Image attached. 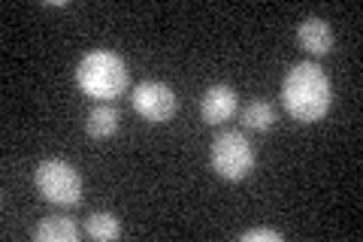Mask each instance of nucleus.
Wrapping results in <instances>:
<instances>
[{"mask_svg": "<svg viewBox=\"0 0 363 242\" xmlns=\"http://www.w3.org/2000/svg\"><path fill=\"white\" fill-rule=\"evenodd\" d=\"M281 106L303 124L321 121L333 106V82L315 61H300L285 73Z\"/></svg>", "mask_w": 363, "mask_h": 242, "instance_id": "f257e3e1", "label": "nucleus"}, {"mask_svg": "<svg viewBox=\"0 0 363 242\" xmlns=\"http://www.w3.org/2000/svg\"><path fill=\"white\" fill-rule=\"evenodd\" d=\"M130 82L128 64L121 61L116 52L97 49L88 52L76 67V85L85 97H94L100 103H112V97L124 94V88Z\"/></svg>", "mask_w": 363, "mask_h": 242, "instance_id": "f03ea898", "label": "nucleus"}, {"mask_svg": "<svg viewBox=\"0 0 363 242\" xmlns=\"http://www.w3.org/2000/svg\"><path fill=\"white\" fill-rule=\"evenodd\" d=\"M255 160H257L255 145L248 143V136L242 131H221L212 140L209 164L227 182H242L255 170Z\"/></svg>", "mask_w": 363, "mask_h": 242, "instance_id": "7ed1b4c3", "label": "nucleus"}, {"mask_svg": "<svg viewBox=\"0 0 363 242\" xmlns=\"http://www.w3.org/2000/svg\"><path fill=\"white\" fill-rule=\"evenodd\" d=\"M33 182H37V191L55 206H76L82 200V176L61 158H45L43 164H37Z\"/></svg>", "mask_w": 363, "mask_h": 242, "instance_id": "20e7f679", "label": "nucleus"}, {"mask_svg": "<svg viewBox=\"0 0 363 242\" xmlns=\"http://www.w3.org/2000/svg\"><path fill=\"white\" fill-rule=\"evenodd\" d=\"M130 103H133V109L140 112L145 121H152V124H164V121L173 119V112H176L173 88L164 85V82H157V79H145V82L133 85Z\"/></svg>", "mask_w": 363, "mask_h": 242, "instance_id": "39448f33", "label": "nucleus"}, {"mask_svg": "<svg viewBox=\"0 0 363 242\" xmlns=\"http://www.w3.org/2000/svg\"><path fill=\"white\" fill-rule=\"evenodd\" d=\"M236 109H240V97H236V91L230 85H212L203 91V97H200V115H203V121L206 124H224V121H230Z\"/></svg>", "mask_w": 363, "mask_h": 242, "instance_id": "423d86ee", "label": "nucleus"}, {"mask_svg": "<svg viewBox=\"0 0 363 242\" xmlns=\"http://www.w3.org/2000/svg\"><path fill=\"white\" fill-rule=\"evenodd\" d=\"M297 40H300L303 49L309 52V55H315V57L333 52V31H330V25H327L324 18H318V16L300 21Z\"/></svg>", "mask_w": 363, "mask_h": 242, "instance_id": "0eeeda50", "label": "nucleus"}, {"mask_svg": "<svg viewBox=\"0 0 363 242\" xmlns=\"http://www.w3.org/2000/svg\"><path fill=\"white\" fill-rule=\"evenodd\" d=\"M33 239H40V242H76L79 227H76L73 218H67V215H45L43 221L33 227Z\"/></svg>", "mask_w": 363, "mask_h": 242, "instance_id": "6e6552de", "label": "nucleus"}, {"mask_svg": "<svg viewBox=\"0 0 363 242\" xmlns=\"http://www.w3.org/2000/svg\"><path fill=\"white\" fill-rule=\"evenodd\" d=\"M118 121H121V115L116 109V103H97L85 119V131L94 136V140H109V136L118 131Z\"/></svg>", "mask_w": 363, "mask_h": 242, "instance_id": "1a4fd4ad", "label": "nucleus"}, {"mask_svg": "<svg viewBox=\"0 0 363 242\" xmlns=\"http://www.w3.org/2000/svg\"><path fill=\"white\" fill-rule=\"evenodd\" d=\"M242 124L248 131H257V133H267L272 124H276V106L269 100H255L242 109Z\"/></svg>", "mask_w": 363, "mask_h": 242, "instance_id": "9d476101", "label": "nucleus"}, {"mask_svg": "<svg viewBox=\"0 0 363 242\" xmlns=\"http://www.w3.org/2000/svg\"><path fill=\"white\" fill-rule=\"evenodd\" d=\"M85 233L91 239H100V242H112L121 236V224L112 212H91L88 221H85Z\"/></svg>", "mask_w": 363, "mask_h": 242, "instance_id": "9b49d317", "label": "nucleus"}, {"mask_svg": "<svg viewBox=\"0 0 363 242\" xmlns=\"http://www.w3.org/2000/svg\"><path fill=\"white\" fill-rule=\"evenodd\" d=\"M242 242H281V233L269 227H255V230H245Z\"/></svg>", "mask_w": 363, "mask_h": 242, "instance_id": "f8f14e48", "label": "nucleus"}]
</instances>
